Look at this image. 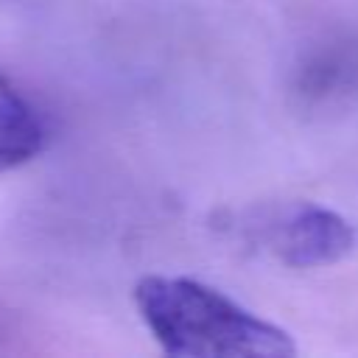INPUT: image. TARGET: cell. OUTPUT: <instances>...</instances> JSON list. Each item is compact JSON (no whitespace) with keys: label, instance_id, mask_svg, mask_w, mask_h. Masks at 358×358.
Wrapping results in <instances>:
<instances>
[{"label":"cell","instance_id":"cell-1","mask_svg":"<svg viewBox=\"0 0 358 358\" xmlns=\"http://www.w3.org/2000/svg\"><path fill=\"white\" fill-rule=\"evenodd\" d=\"M140 322L173 358H288L291 333L224 291L176 274H145L131 288Z\"/></svg>","mask_w":358,"mask_h":358},{"label":"cell","instance_id":"cell-2","mask_svg":"<svg viewBox=\"0 0 358 358\" xmlns=\"http://www.w3.org/2000/svg\"><path fill=\"white\" fill-rule=\"evenodd\" d=\"M246 238L291 268H322L344 260L355 246L352 224L330 207L294 201L255 213L241 224Z\"/></svg>","mask_w":358,"mask_h":358},{"label":"cell","instance_id":"cell-3","mask_svg":"<svg viewBox=\"0 0 358 358\" xmlns=\"http://www.w3.org/2000/svg\"><path fill=\"white\" fill-rule=\"evenodd\" d=\"M45 137L36 106L0 70V173L31 162L45 148Z\"/></svg>","mask_w":358,"mask_h":358}]
</instances>
